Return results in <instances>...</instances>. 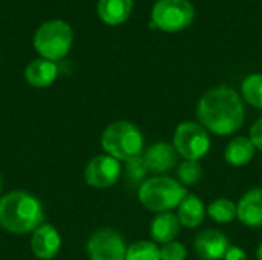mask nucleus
<instances>
[{
	"mask_svg": "<svg viewBox=\"0 0 262 260\" xmlns=\"http://www.w3.org/2000/svg\"><path fill=\"white\" fill-rule=\"evenodd\" d=\"M207 216L216 224H232L238 218L236 204L229 198H218L207 207Z\"/></svg>",
	"mask_w": 262,
	"mask_h": 260,
	"instance_id": "nucleus-19",
	"label": "nucleus"
},
{
	"mask_svg": "<svg viewBox=\"0 0 262 260\" xmlns=\"http://www.w3.org/2000/svg\"><path fill=\"white\" fill-rule=\"evenodd\" d=\"M193 17L195 9L189 0H158L152 8L150 28L173 34L190 26Z\"/></svg>",
	"mask_w": 262,
	"mask_h": 260,
	"instance_id": "nucleus-7",
	"label": "nucleus"
},
{
	"mask_svg": "<svg viewBox=\"0 0 262 260\" xmlns=\"http://www.w3.org/2000/svg\"><path fill=\"white\" fill-rule=\"evenodd\" d=\"M149 173L146 164H144V159H143V155L138 156V158H134L130 161L126 162V169H124V178L129 184L132 185H141L144 181H146V175Z\"/></svg>",
	"mask_w": 262,
	"mask_h": 260,
	"instance_id": "nucleus-23",
	"label": "nucleus"
},
{
	"mask_svg": "<svg viewBox=\"0 0 262 260\" xmlns=\"http://www.w3.org/2000/svg\"><path fill=\"white\" fill-rule=\"evenodd\" d=\"M134 9V0H98L97 12L100 18L111 26L124 23Z\"/></svg>",
	"mask_w": 262,
	"mask_h": 260,
	"instance_id": "nucleus-18",
	"label": "nucleus"
},
{
	"mask_svg": "<svg viewBox=\"0 0 262 260\" xmlns=\"http://www.w3.org/2000/svg\"><path fill=\"white\" fill-rule=\"evenodd\" d=\"M249 138H250V141L253 143L255 149L262 152V116L261 118H258V120L252 124V127H250V136H249Z\"/></svg>",
	"mask_w": 262,
	"mask_h": 260,
	"instance_id": "nucleus-25",
	"label": "nucleus"
},
{
	"mask_svg": "<svg viewBox=\"0 0 262 260\" xmlns=\"http://www.w3.org/2000/svg\"><path fill=\"white\" fill-rule=\"evenodd\" d=\"M0 192H2V176H0Z\"/></svg>",
	"mask_w": 262,
	"mask_h": 260,
	"instance_id": "nucleus-28",
	"label": "nucleus"
},
{
	"mask_svg": "<svg viewBox=\"0 0 262 260\" xmlns=\"http://www.w3.org/2000/svg\"><path fill=\"white\" fill-rule=\"evenodd\" d=\"M61 236L51 224L40 225L31 236V251L40 260H52L60 251Z\"/></svg>",
	"mask_w": 262,
	"mask_h": 260,
	"instance_id": "nucleus-12",
	"label": "nucleus"
},
{
	"mask_svg": "<svg viewBox=\"0 0 262 260\" xmlns=\"http://www.w3.org/2000/svg\"><path fill=\"white\" fill-rule=\"evenodd\" d=\"M256 260H262V242L258 245V250H256Z\"/></svg>",
	"mask_w": 262,
	"mask_h": 260,
	"instance_id": "nucleus-27",
	"label": "nucleus"
},
{
	"mask_svg": "<svg viewBox=\"0 0 262 260\" xmlns=\"http://www.w3.org/2000/svg\"><path fill=\"white\" fill-rule=\"evenodd\" d=\"M241 98L252 107L262 110V74H250L243 80Z\"/></svg>",
	"mask_w": 262,
	"mask_h": 260,
	"instance_id": "nucleus-20",
	"label": "nucleus"
},
{
	"mask_svg": "<svg viewBox=\"0 0 262 260\" xmlns=\"http://www.w3.org/2000/svg\"><path fill=\"white\" fill-rule=\"evenodd\" d=\"M86 251L91 260H124L127 247L117 230L100 228L88 239Z\"/></svg>",
	"mask_w": 262,
	"mask_h": 260,
	"instance_id": "nucleus-8",
	"label": "nucleus"
},
{
	"mask_svg": "<svg viewBox=\"0 0 262 260\" xmlns=\"http://www.w3.org/2000/svg\"><path fill=\"white\" fill-rule=\"evenodd\" d=\"M72 41V28L63 20H49L43 23L34 35L35 51L41 58L49 61H57L66 57Z\"/></svg>",
	"mask_w": 262,
	"mask_h": 260,
	"instance_id": "nucleus-5",
	"label": "nucleus"
},
{
	"mask_svg": "<svg viewBox=\"0 0 262 260\" xmlns=\"http://www.w3.org/2000/svg\"><path fill=\"white\" fill-rule=\"evenodd\" d=\"M143 159L149 172L155 175H164L173 170L180 162V155L177 153L172 143H155L143 152Z\"/></svg>",
	"mask_w": 262,
	"mask_h": 260,
	"instance_id": "nucleus-10",
	"label": "nucleus"
},
{
	"mask_svg": "<svg viewBox=\"0 0 262 260\" xmlns=\"http://www.w3.org/2000/svg\"><path fill=\"white\" fill-rule=\"evenodd\" d=\"M223 260H247V253L236 245H230Z\"/></svg>",
	"mask_w": 262,
	"mask_h": 260,
	"instance_id": "nucleus-26",
	"label": "nucleus"
},
{
	"mask_svg": "<svg viewBox=\"0 0 262 260\" xmlns=\"http://www.w3.org/2000/svg\"><path fill=\"white\" fill-rule=\"evenodd\" d=\"M124 260H161L160 247L152 241H138L127 247Z\"/></svg>",
	"mask_w": 262,
	"mask_h": 260,
	"instance_id": "nucleus-22",
	"label": "nucleus"
},
{
	"mask_svg": "<svg viewBox=\"0 0 262 260\" xmlns=\"http://www.w3.org/2000/svg\"><path fill=\"white\" fill-rule=\"evenodd\" d=\"M180 228H181V224L178 221L177 213L167 211V213H160L152 219L149 233H150L152 242H155L157 245L158 244L164 245V244L177 241V236L180 234Z\"/></svg>",
	"mask_w": 262,
	"mask_h": 260,
	"instance_id": "nucleus-14",
	"label": "nucleus"
},
{
	"mask_svg": "<svg viewBox=\"0 0 262 260\" xmlns=\"http://www.w3.org/2000/svg\"><path fill=\"white\" fill-rule=\"evenodd\" d=\"M246 120L241 95L229 86H216L203 93L196 103V121L216 136L236 133Z\"/></svg>",
	"mask_w": 262,
	"mask_h": 260,
	"instance_id": "nucleus-1",
	"label": "nucleus"
},
{
	"mask_svg": "<svg viewBox=\"0 0 262 260\" xmlns=\"http://www.w3.org/2000/svg\"><path fill=\"white\" fill-rule=\"evenodd\" d=\"M45 224L43 204L28 192H9L0 198V227L12 234L34 233Z\"/></svg>",
	"mask_w": 262,
	"mask_h": 260,
	"instance_id": "nucleus-2",
	"label": "nucleus"
},
{
	"mask_svg": "<svg viewBox=\"0 0 262 260\" xmlns=\"http://www.w3.org/2000/svg\"><path fill=\"white\" fill-rule=\"evenodd\" d=\"M187 196V188L178 179L167 175H155L147 178L138 187V201L150 213H167L181 204Z\"/></svg>",
	"mask_w": 262,
	"mask_h": 260,
	"instance_id": "nucleus-3",
	"label": "nucleus"
},
{
	"mask_svg": "<svg viewBox=\"0 0 262 260\" xmlns=\"http://www.w3.org/2000/svg\"><path fill=\"white\" fill-rule=\"evenodd\" d=\"M230 242L220 230L207 228L198 233L193 242V250L201 260H223Z\"/></svg>",
	"mask_w": 262,
	"mask_h": 260,
	"instance_id": "nucleus-11",
	"label": "nucleus"
},
{
	"mask_svg": "<svg viewBox=\"0 0 262 260\" xmlns=\"http://www.w3.org/2000/svg\"><path fill=\"white\" fill-rule=\"evenodd\" d=\"M238 221L249 228L262 227V188L255 187L247 190L236 204Z\"/></svg>",
	"mask_w": 262,
	"mask_h": 260,
	"instance_id": "nucleus-13",
	"label": "nucleus"
},
{
	"mask_svg": "<svg viewBox=\"0 0 262 260\" xmlns=\"http://www.w3.org/2000/svg\"><path fill=\"white\" fill-rule=\"evenodd\" d=\"M172 144L180 158L186 161H200L210 152L212 138L198 121L186 120L177 126Z\"/></svg>",
	"mask_w": 262,
	"mask_h": 260,
	"instance_id": "nucleus-6",
	"label": "nucleus"
},
{
	"mask_svg": "<svg viewBox=\"0 0 262 260\" xmlns=\"http://www.w3.org/2000/svg\"><path fill=\"white\" fill-rule=\"evenodd\" d=\"M255 146L249 136H235L224 149V159L232 167H244L255 158Z\"/></svg>",
	"mask_w": 262,
	"mask_h": 260,
	"instance_id": "nucleus-17",
	"label": "nucleus"
},
{
	"mask_svg": "<svg viewBox=\"0 0 262 260\" xmlns=\"http://www.w3.org/2000/svg\"><path fill=\"white\" fill-rule=\"evenodd\" d=\"M58 75V67L55 61H49L45 58L32 60L26 69H25V78L26 81L37 89H43L51 86Z\"/></svg>",
	"mask_w": 262,
	"mask_h": 260,
	"instance_id": "nucleus-16",
	"label": "nucleus"
},
{
	"mask_svg": "<svg viewBox=\"0 0 262 260\" xmlns=\"http://www.w3.org/2000/svg\"><path fill=\"white\" fill-rule=\"evenodd\" d=\"M123 175L121 162L109 155H97L84 167V181L92 188H111Z\"/></svg>",
	"mask_w": 262,
	"mask_h": 260,
	"instance_id": "nucleus-9",
	"label": "nucleus"
},
{
	"mask_svg": "<svg viewBox=\"0 0 262 260\" xmlns=\"http://www.w3.org/2000/svg\"><path fill=\"white\" fill-rule=\"evenodd\" d=\"M177 216L184 228H198L204 222L207 216V207L193 193H187V196L181 201L177 208Z\"/></svg>",
	"mask_w": 262,
	"mask_h": 260,
	"instance_id": "nucleus-15",
	"label": "nucleus"
},
{
	"mask_svg": "<svg viewBox=\"0 0 262 260\" xmlns=\"http://www.w3.org/2000/svg\"><path fill=\"white\" fill-rule=\"evenodd\" d=\"M161 260H186L187 259V248L183 242L173 241L160 247Z\"/></svg>",
	"mask_w": 262,
	"mask_h": 260,
	"instance_id": "nucleus-24",
	"label": "nucleus"
},
{
	"mask_svg": "<svg viewBox=\"0 0 262 260\" xmlns=\"http://www.w3.org/2000/svg\"><path fill=\"white\" fill-rule=\"evenodd\" d=\"M101 147L106 155L117 161H130L144 152V136L140 127L130 121L120 120L111 123L101 133Z\"/></svg>",
	"mask_w": 262,
	"mask_h": 260,
	"instance_id": "nucleus-4",
	"label": "nucleus"
},
{
	"mask_svg": "<svg viewBox=\"0 0 262 260\" xmlns=\"http://www.w3.org/2000/svg\"><path fill=\"white\" fill-rule=\"evenodd\" d=\"M177 179L181 185L195 187L203 179V167L200 161H186L183 159L177 166Z\"/></svg>",
	"mask_w": 262,
	"mask_h": 260,
	"instance_id": "nucleus-21",
	"label": "nucleus"
}]
</instances>
